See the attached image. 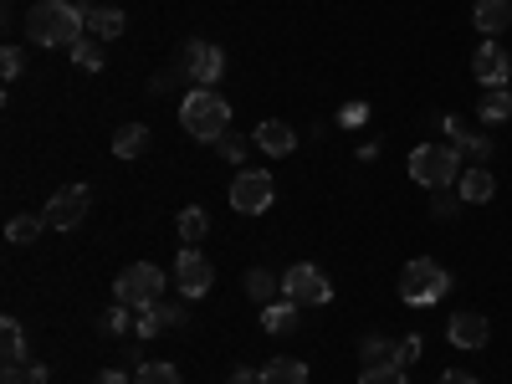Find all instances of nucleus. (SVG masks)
<instances>
[{
	"mask_svg": "<svg viewBox=\"0 0 512 384\" xmlns=\"http://www.w3.org/2000/svg\"><path fill=\"white\" fill-rule=\"evenodd\" d=\"M359 354H364L369 364H400V344H390L384 333H369L364 344H359Z\"/></svg>",
	"mask_w": 512,
	"mask_h": 384,
	"instance_id": "4be33fe9",
	"label": "nucleus"
},
{
	"mask_svg": "<svg viewBox=\"0 0 512 384\" xmlns=\"http://www.w3.org/2000/svg\"><path fill=\"white\" fill-rule=\"evenodd\" d=\"M205 231H210V216H205L200 205H185V210H180V236H185V246H195Z\"/></svg>",
	"mask_w": 512,
	"mask_h": 384,
	"instance_id": "393cba45",
	"label": "nucleus"
},
{
	"mask_svg": "<svg viewBox=\"0 0 512 384\" xmlns=\"http://www.w3.org/2000/svg\"><path fill=\"white\" fill-rule=\"evenodd\" d=\"M21 67H26V57H21V47H6V52H0V77H21Z\"/></svg>",
	"mask_w": 512,
	"mask_h": 384,
	"instance_id": "473e14b6",
	"label": "nucleus"
},
{
	"mask_svg": "<svg viewBox=\"0 0 512 384\" xmlns=\"http://www.w3.org/2000/svg\"><path fill=\"white\" fill-rule=\"evenodd\" d=\"M256 149H262V154H272V159H282V154H292L297 149V134H292V128L282 123V118H267V123H256Z\"/></svg>",
	"mask_w": 512,
	"mask_h": 384,
	"instance_id": "4468645a",
	"label": "nucleus"
},
{
	"mask_svg": "<svg viewBox=\"0 0 512 384\" xmlns=\"http://www.w3.org/2000/svg\"><path fill=\"white\" fill-rule=\"evenodd\" d=\"M477 113H482V123H507L512 118V88H487Z\"/></svg>",
	"mask_w": 512,
	"mask_h": 384,
	"instance_id": "412c9836",
	"label": "nucleus"
},
{
	"mask_svg": "<svg viewBox=\"0 0 512 384\" xmlns=\"http://www.w3.org/2000/svg\"><path fill=\"white\" fill-rule=\"evenodd\" d=\"M451 292V272L441 262H431V256H415V262H405L400 272V297L410 308H436L441 297Z\"/></svg>",
	"mask_w": 512,
	"mask_h": 384,
	"instance_id": "7ed1b4c3",
	"label": "nucleus"
},
{
	"mask_svg": "<svg viewBox=\"0 0 512 384\" xmlns=\"http://www.w3.org/2000/svg\"><path fill=\"white\" fill-rule=\"evenodd\" d=\"M0 349H6V364H26V338H21V323L16 318L0 323Z\"/></svg>",
	"mask_w": 512,
	"mask_h": 384,
	"instance_id": "5701e85b",
	"label": "nucleus"
},
{
	"mask_svg": "<svg viewBox=\"0 0 512 384\" xmlns=\"http://www.w3.org/2000/svg\"><path fill=\"white\" fill-rule=\"evenodd\" d=\"M88 205H93V190L88 185H67L47 200V210H41V221H47L52 231H77L82 216H88Z\"/></svg>",
	"mask_w": 512,
	"mask_h": 384,
	"instance_id": "1a4fd4ad",
	"label": "nucleus"
},
{
	"mask_svg": "<svg viewBox=\"0 0 512 384\" xmlns=\"http://www.w3.org/2000/svg\"><path fill=\"white\" fill-rule=\"evenodd\" d=\"M0 384H26V369H21V364H6V374H0Z\"/></svg>",
	"mask_w": 512,
	"mask_h": 384,
	"instance_id": "58836bf2",
	"label": "nucleus"
},
{
	"mask_svg": "<svg viewBox=\"0 0 512 384\" xmlns=\"http://www.w3.org/2000/svg\"><path fill=\"white\" fill-rule=\"evenodd\" d=\"M246 292L256 297V303H277V277L267 267H251L246 272Z\"/></svg>",
	"mask_w": 512,
	"mask_h": 384,
	"instance_id": "b1692460",
	"label": "nucleus"
},
{
	"mask_svg": "<svg viewBox=\"0 0 512 384\" xmlns=\"http://www.w3.org/2000/svg\"><path fill=\"white\" fill-rule=\"evenodd\" d=\"M41 216H11V226H6V241H16V246H26V241H36L41 236Z\"/></svg>",
	"mask_w": 512,
	"mask_h": 384,
	"instance_id": "c85d7f7f",
	"label": "nucleus"
},
{
	"mask_svg": "<svg viewBox=\"0 0 512 384\" xmlns=\"http://www.w3.org/2000/svg\"><path fill=\"white\" fill-rule=\"evenodd\" d=\"M154 318H159L164 328H185V308H180V303H154Z\"/></svg>",
	"mask_w": 512,
	"mask_h": 384,
	"instance_id": "72a5a7b5",
	"label": "nucleus"
},
{
	"mask_svg": "<svg viewBox=\"0 0 512 384\" xmlns=\"http://www.w3.org/2000/svg\"><path fill=\"white\" fill-rule=\"evenodd\" d=\"M82 21H88V31H93L98 41H118L123 26H128V16H123L118 6H82Z\"/></svg>",
	"mask_w": 512,
	"mask_h": 384,
	"instance_id": "f3484780",
	"label": "nucleus"
},
{
	"mask_svg": "<svg viewBox=\"0 0 512 384\" xmlns=\"http://www.w3.org/2000/svg\"><path fill=\"white\" fill-rule=\"evenodd\" d=\"M262 384H308V364L303 359H272L262 369Z\"/></svg>",
	"mask_w": 512,
	"mask_h": 384,
	"instance_id": "6ab92c4d",
	"label": "nucleus"
},
{
	"mask_svg": "<svg viewBox=\"0 0 512 384\" xmlns=\"http://www.w3.org/2000/svg\"><path fill=\"white\" fill-rule=\"evenodd\" d=\"M123 328H128V308H123V303H113V313L103 318V333H123Z\"/></svg>",
	"mask_w": 512,
	"mask_h": 384,
	"instance_id": "f704fd0d",
	"label": "nucleus"
},
{
	"mask_svg": "<svg viewBox=\"0 0 512 384\" xmlns=\"http://www.w3.org/2000/svg\"><path fill=\"white\" fill-rule=\"evenodd\" d=\"M466 200L461 195H446V190H436V200H431V216H441V221H451L456 216V210H461Z\"/></svg>",
	"mask_w": 512,
	"mask_h": 384,
	"instance_id": "7c9ffc66",
	"label": "nucleus"
},
{
	"mask_svg": "<svg viewBox=\"0 0 512 384\" xmlns=\"http://www.w3.org/2000/svg\"><path fill=\"white\" fill-rule=\"evenodd\" d=\"M277 200V185L267 169H241L236 185H231V210H241V216H262V210H272Z\"/></svg>",
	"mask_w": 512,
	"mask_h": 384,
	"instance_id": "6e6552de",
	"label": "nucleus"
},
{
	"mask_svg": "<svg viewBox=\"0 0 512 384\" xmlns=\"http://www.w3.org/2000/svg\"><path fill=\"white\" fill-rule=\"evenodd\" d=\"M472 21H477V31H482L487 41H497V36L512 26V0H477Z\"/></svg>",
	"mask_w": 512,
	"mask_h": 384,
	"instance_id": "2eb2a0df",
	"label": "nucleus"
},
{
	"mask_svg": "<svg viewBox=\"0 0 512 384\" xmlns=\"http://www.w3.org/2000/svg\"><path fill=\"white\" fill-rule=\"evenodd\" d=\"M446 139L461 149V159H477V164H487V159H492V139H487V134H477V128H466V118H461V113H446Z\"/></svg>",
	"mask_w": 512,
	"mask_h": 384,
	"instance_id": "f8f14e48",
	"label": "nucleus"
},
{
	"mask_svg": "<svg viewBox=\"0 0 512 384\" xmlns=\"http://www.w3.org/2000/svg\"><path fill=\"white\" fill-rule=\"evenodd\" d=\"M175 282H180L185 297H205L210 282H216V267H210L195 246H185V251H180V262H175Z\"/></svg>",
	"mask_w": 512,
	"mask_h": 384,
	"instance_id": "9d476101",
	"label": "nucleus"
},
{
	"mask_svg": "<svg viewBox=\"0 0 512 384\" xmlns=\"http://www.w3.org/2000/svg\"><path fill=\"white\" fill-rule=\"evenodd\" d=\"M216 154H221V159H231V164H241V159H246V139L226 128V134L216 139Z\"/></svg>",
	"mask_w": 512,
	"mask_h": 384,
	"instance_id": "c756f323",
	"label": "nucleus"
},
{
	"mask_svg": "<svg viewBox=\"0 0 512 384\" xmlns=\"http://www.w3.org/2000/svg\"><path fill=\"white\" fill-rule=\"evenodd\" d=\"M420 354V338H405V344H400V364H410Z\"/></svg>",
	"mask_w": 512,
	"mask_h": 384,
	"instance_id": "ea45409f",
	"label": "nucleus"
},
{
	"mask_svg": "<svg viewBox=\"0 0 512 384\" xmlns=\"http://www.w3.org/2000/svg\"><path fill=\"white\" fill-rule=\"evenodd\" d=\"M88 384H134V379H128L123 369H103V374H93Z\"/></svg>",
	"mask_w": 512,
	"mask_h": 384,
	"instance_id": "4c0bfd02",
	"label": "nucleus"
},
{
	"mask_svg": "<svg viewBox=\"0 0 512 384\" xmlns=\"http://www.w3.org/2000/svg\"><path fill=\"white\" fill-rule=\"evenodd\" d=\"M159 292H164V272L154 262H128L113 277V303H123V308H154Z\"/></svg>",
	"mask_w": 512,
	"mask_h": 384,
	"instance_id": "39448f33",
	"label": "nucleus"
},
{
	"mask_svg": "<svg viewBox=\"0 0 512 384\" xmlns=\"http://www.w3.org/2000/svg\"><path fill=\"white\" fill-rule=\"evenodd\" d=\"M72 62H77L82 72H98V67H103V41H98V36H82L77 47H72Z\"/></svg>",
	"mask_w": 512,
	"mask_h": 384,
	"instance_id": "bb28decb",
	"label": "nucleus"
},
{
	"mask_svg": "<svg viewBox=\"0 0 512 384\" xmlns=\"http://www.w3.org/2000/svg\"><path fill=\"white\" fill-rule=\"evenodd\" d=\"M282 297H292L297 308H323V303H333V282L313 262H297L282 272Z\"/></svg>",
	"mask_w": 512,
	"mask_h": 384,
	"instance_id": "423d86ee",
	"label": "nucleus"
},
{
	"mask_svg": "<svg viewBox=\"0 0 512 384\" xmlns=\"http://www.w3.org/2000/svg\"><path fill=\"white\" fill-rule=\"evenodd\" d=\"M134 384H180V369H175V364H159V359H149V364H139Z\"/></svg>",
	"mask_w": 512,
	"mask_h": 384,
	"instance_id": "cd10ccee",
	"label": "nucleus"
},
{
	"mask_svg": "<svg viewBox=\"0 0 512 384\" xmlns=\"http://www.w3.org/2000/svg\"><path fill=\"white\" fill-rule=\"evenodd\" d=\"M26 31L36 47H77L82 31H88V21H82V6H72V0H36V6L26 11Z\"/></svg>",
	"mask_w": 512,
	"mask_h": 384,
	"instance_id": "f257e3e1",
	"label": "nucleus"
},
{
	"mask_svg": "<svg viewBox=\"0 0 512 384\" xmlns=\"http://www.w3.org/2000/svg\"><path fill=\"white\" fill-rule=\"evenodd\" d=\"M364 123H369L364 103H344V108H338V128H364Z\"/></svg>",
	"mask_w": 512,
	"mask_h": 384,
	"instance_id": "2f4dec72",
	"label": "nucleus"
},
{
	"mask_svg": "<svg viewBox=\"0 0 512 384\" xmlns=\"http://www.w3.org/2000/svg\"><path fill=\"white\" fill-rule=\"evenodd\" d=\"M472 72H477L482 88H507L512 82V57L497 47V41H482L477 57H472Z\"/></svg>",
	"mask_w": 512,
	"mask_h": 384,
	"instance_id": "9b49d317",
	"label": "nucleus"
},
{
	"mask_svg": "<svg viewBox=\"0 0 512 384\" xmlns=\"http://www.w3.org/2000/svg\"><path fill=\"white\" fill-rule=\"evenodd\" d=\"M410 180L425 190H446L461 180V149L456 144H420L410 154Z\"/></svg>",
	"mask_w": 512,
	"mask_h": 384,
	"instance_id": "20e7f679",
	"label": "nucleus"
},
{
	"mask_svg": "<svg viewBox=\"0 0 512 384\" xmlns=\"http://www.w3.org/2000/svg\"><path fill=\"white\" fill-rule=\"evenodd\" d=\"M159 328H164V323H159V318H154V308H144V318H139V323H134V333H139V338H154V333H159Z\"/></svg>",
	"mask_w": 512,
	"mask_h": 384,
	"instance_id": "c9c22d12",
	"label": "nucleus"
},
{
	"mask_svg": "<svg viewBox=\"0 0 512 384\" xmlns=\"http://www.w3.org/2000/svg\"><path fill=\"white\" fill-rule=\"evenodd\" d=\"M180 67H185V77L195 82V88H216V82L226 77V52L216 47V41H185Z\"/></svg>",
	"mask_w": 512,
	"mask_h": 384,
	"instance_id": "0eeeda50",
	"label": "nucleus"
},
{
	"mask_svg": "<svg viewBox=\"0 0 512 384\" xmlns=\"http://www.w3.org/2000/svg\"><path fill=\"white\" fill-rule=\"evenodd\" d=\"M359 384H410V374H405V364H364Z\"/></svg>",
	"mask_w": 512,
	"mask_h": 384,
	"instance_id": "a878e982",
	"label": "nucleus"
},
{
	"mask_svg": "<svg viewBox=\"0 0 512 384\" xmlns=\"http://www.w3.org/2000/svg\"><path fill=\"white\" fill-rule=\"evenodd\" d=\"M436 384H482V379H477V374H466V369H446Z\"/></svg>",
	"mask_w": 512,
	"mask_h": 384,
	"instance_id": "e433bc0d",
	"label": "nucleus"
},
{
	"mask_svg": "<svg viewBox=\"0 0 512 384\" xmlns=\"http://www.w3.org/2000/svg\"><path fill=\"white\" fill-rule=\"evenodd\" d=\"M262 328H267V333H292V328H297V303H292V297L262 308Z\"/></svg>",
	"mask_w": 512,
	"mask_h": 384,
	"instance_id": "aec40b11",
	"label": "nucleus"
},
{
	"mask_svg": "<svg viewBox=\"0 0 512 384\" xmlns=\"http://www.w3.org/2000/svg\"><path fill=\"white\" fill-rule=\"evenodd\" d=\"M180 128L195 144H216L231 128V103L216 88H190V98L180 103Z\"/></svg>",
	"mask_w": 512,
	"mask_h": 384,
	"instance_id": "f03ea898",
	"label": "nucleus"
},
{
	"mask_svg": "<svg viewBox=\"0 0 512 384\" xmlns=\"http://www.w3.org/2000/svg\"><path fill=\"white\" fill-rule=\"evenodd\" d=\"M149 149V128L144 123H123L113 134V159H139Z\"/></svg>",
	"mask_w": 512,
	"mask_h": 384,
	"instance_id": "a211bd4d",
	"label": "nucleus"
},
{
	"mask_svg": "<svg viewBox=\"0 0 512 384\" xmlns=\"http://www.w3.org/2000/svg\"><path fill=\"white\" fill-rule=\"evenodd\" d=\"M446 338H451V349H482L487 338H492V323L482 313H456L451 328H446Z\"/></svg>",
	"mask_w": 512,
	"mask_h": 384,
	"instance_id": "ddd939ff",
	"label": "nucleus"
},
{
	"mask_svg": "<svg viewBox=\"0 0 512 384\" xmlns=\"http://www.w3.org/2000/svg\"><path fill=\"white\" fill-rule=\"evenodd\" d=\"M456 190H461L466 205H487V200L497 195V180H492V169H487V164H477V169H461Z\"/></svg>",
	"mask_w": 512,
	"mask_h": 384,
	"instance_id": "dca6fc26",
	"label": "nucleus"
}]
</instances>
